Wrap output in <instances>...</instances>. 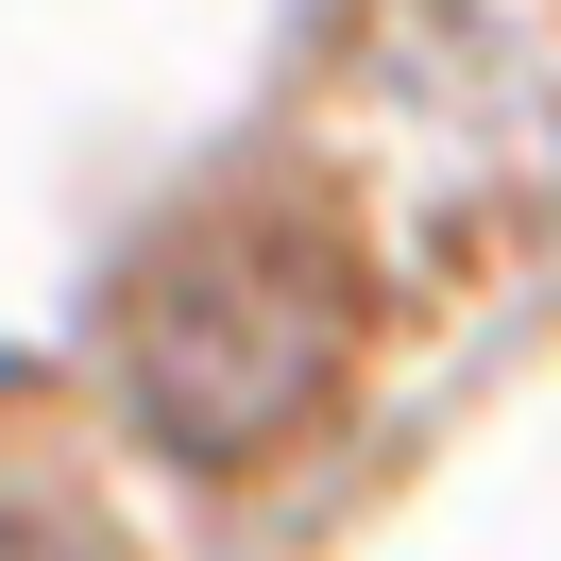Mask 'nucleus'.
<instances>
[{
    "mask_svg": "<svg viewBox=\"0 0 561 561\" xmlns=\"http://www.w3.org/2000/svg\"><path fill=\"white\" fill-rule=\"evenodd\" d=\"M341 375V289L289 239H187L137 289V409L187 459H255L289 409H323Z\"/></svg>",
    "mask_w": 561,
    "mask_h": 561,
    "instance_id": "f257e3e1",
    "label": "nucleus"
},
{
    "mask_svg": "<svg viewBox=\"0 0 561 561\" xmlns=\"http://www.w3.org/2000/svg\"><path fill=\"white\" fill-rule=\"evenodd\" d=\"M0 561H69V545H51V527L18 511V493H0Z\"/></svg>",
    "mask_w": 561,
    "mask_h": 561,
    "instance_id": "f03ea898",
    "label": "nucleus"
}]
</instances>
